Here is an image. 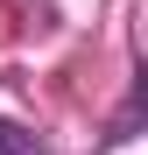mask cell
Wrapping results in <instances>:
<instances>
[{
    "label": "cell",
    "instance_id": "6da1fadb",
    "mask_svg": "<svg viewBox=\"0 0 148 155\" xmlns=\"http://www.w3.org/2000/svg\"><path fill=\"white\" fill-rule=\"evenodd\" d=\"M0 155H42V141L28 134V127H14V120H0Z\"/></svg>",
    "mask_w": 148,
    "mask_h": 155
}]
</instances>
